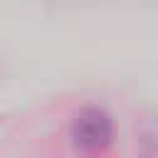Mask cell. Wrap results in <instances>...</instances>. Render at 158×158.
I'll list each match as a JSON object with an SVG mask.
<instances>
[{
    "mask_svg": "<svg viewBox=\"0 0 158 158\" xmlns=\"http://www.w3.org/2000/svg\"><path fill=\"white\" fill-rule=\"evenodd\" d=\"M72 138L84 151H99L111 141V118L99 109H84L72 123Z\"/></svg>",
    "mask_w": 158,
    "mask_h": 158,
    "instance_id": "6da1fadb",
    "label": "cell"
}]
</instances>
